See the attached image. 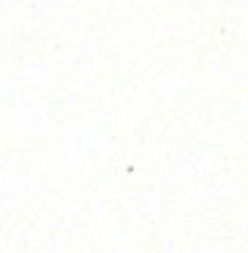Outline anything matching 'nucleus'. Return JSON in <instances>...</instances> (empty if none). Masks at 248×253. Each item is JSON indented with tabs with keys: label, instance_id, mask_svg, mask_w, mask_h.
I'll list each match as a JSON object with an SVG mask.
<instances>
[]
</instances>
